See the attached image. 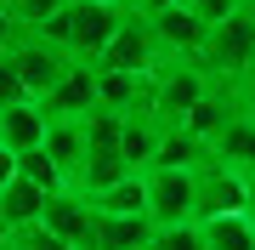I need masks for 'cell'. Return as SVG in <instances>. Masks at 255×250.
<instances>
[{
    "mask_svg": "<svg viewBox=\"0 0 255 250\" xmlns=\"http://www.w3.org/2000/svg\"><path fill=\"white\" fill-rule=\"evenodd\" d=\"M204 148H210V142H204V137H193L182 120H164V125H159L153 165H193V159H204Z\"/></svg>",
    "mask_w": 255,
    "mask_h": 250,
    "instance_id": "19",
    "label": "cell"
},
{
    "mask_svg": "<svg viewBox=\"0 0 255 250\" xmlns=\"http://www.w3.org/2000/svg\"><path fill=\"white\" fill-rule=\"evenodd\" d=\"M210 154L221 159V165H233V171H244L250 182H255V114L238 102V108L221 120V131L210 137Z\"/></svg>",
    "mask_w": 255,
    "mask_h": 250,
    "instance_id": "10",
    "label": "cell"
},
{
    "mask_svg": "<svg viewBox=\"0 0 255 250\" xmlns=\"http://www.w3.org/2000/svg\"><path fill=\"white\" fill-rule=\"evenodd\" d=\"M11 176H17V154H11V148H6V142H0V188H6V182H11Z\"/></svg>",
    "mask_w": 255,
    "mask_h": 250,
    "instance_id": "27",
    "label": "cell"
},
{
    "mask_svg": "<svg viewBox=\"0 0 255 250\" xmlns=\"http://www.w3.org/2000/svg\"><path fill=\"white\" fill-rule=\"evenodd\" d=\"M142 250H147V245H142Z\"/></svg>",
    "mask_w": 255,
    "mask_h": 250,
    "instance_id": "31",
    "label": "cell"
},
{
    "mask_svg": "<svg viewBox=\"0 0 255 250\" xmlns=\"http://www.w3.org/2000/svg\"><path fill=\"white\" fill-rule=\"evenodd\" d=\"M0 250H6V245H0Z\"/></svg>",
    "mask_w": 255,
    "mask_h": 250,
    "instance_id": "30",
    "label": "cell"
},
{
    "mask_svg": "<svg viewBox=\"0 0 255 250\" xmlns=\"http://www.w3.org/2000/svg\"><path fill=\"white\" fill-rule=\"evenodd\" d=\"M153 63H159V46H153V34H147L142 11H125V23L114 28V40L97 51L91 68H153Z\"/></svg>",
    "mask_w": 255,
    "mask_h": 250,
    "instance_id": "8",
    "label": "cell"
},
{
    "mask_svg": "<svg viewBox=\"0 0 255 250\" xmlns=\"http://www.w3.org/2000/svg\"><path fill=\"white\" fill-rule=\"evenodd\" d=\"M125 11H130L125 0H63V6L40 23V34H46L57 51H68L74 63H97V51L114 40V28L125 23Z\"/></svg>",
    "mask_w": 255,
    "mask_h": 250,
    "instance_id": "1",
    "label": "cell"
},
{
    "mask_svg": "<svg viewBox=\"0 0 255 250\" xmlns=\"http://www.w3.org/2000/svg\"><path fill=\"white\" fill-rule=\"evenodd\" d=\"M221 211H250V176L221 165L204 148V159H193V216H221Z\"/></svg>",
    "mask_w": 255,
    "mask_h": 250,
    "instance_id": "3",
    "label": "cell"
},
{
    "mask_svg": "<svg viewBox=\"0 0 255 250\" xmlns=\"http://www.w3.org/2000/svg\"><path fill=\"white\" fill-rule=\"evenodd\" d=\"M147 222H199L193 216V165H147Z\"/></svg>",
    "mask_w": 255,
    "mask_h": 250,
    "instance_id": "6",
    "label": "cell"
},
{
    "mask_svg": "<svg viewBox=\"0 0 255 250\" xmlns=\"http://www.w3.org/2000/svg\"><path fill=\"white\" fill-rule=\"evenodd\" d=\"M46 148L57 159V171H63V182L74 188L80 182V165H85V114H57V120H46Z\"/></svg>",
    "mask_w": 255,
    "mask_h": 250,
    "instance_id": "13",
    "label": "cell"
},
{
    "mask_svg": "<svg viewBox=\"0 0 255 250\" xmlns=\"http://www.w3.org/2000/svg\"><path fill=\"white\" fill-rule=\"evenodd\" d=\"M0 239H6V222H0Z\"/></svg>",
    "mask_w": 255,
    "mask_h": 250,
    "instance_id": "29",
    "label": "cell"
},
{
    "mask_svg": "<svg viewBox=\"0 0 255 250\" xmlns=\"http://www.w3.org/2000/svg\"><path fill=\"white\" fill-rule=\"evenodd\" d=\"M40 205H46V188H40V182H28V176L17 171L6 188H0V222H6V228L34 222V216H40Z\"/></svg>",
    "mask_w": 255,
    "mask_h": 250,
    "instance_id": "18",
    "label": "cell"
},
{
    "mask_svg": "<svg viewBox=\"0 0 255 250\" xmlns=\"http://www.w3.org/2000/svg\"><path fill=\"white\" fill-rule=\"evenodd\" d=\"M40 222H46L57 239H68L74 250H80L85 228H91V199H85L80 188H51L46 205H40Z\"/></svg>",
    "mask_w": 255,
    "mask_h": 250,
    "instance_id": "12",
    "label": "cell"
},
{
    "mask_svg": "<svg viewBox=\"0 0 255 250\" xmlns=\"http://www.w3.org/2000/svg\"><path fill=\"white\" fill-rule=\"evenodd\" d=\"M11 63H17V74H23V85H28V97H46L57 80L68 74V63L74 57L68 51H57L40 28H23L17 34V46H11Z\"/></svg>",
    "mask_w": 255,
    "mask_h": 250,
    "instance_id": "7",
    "label": "cell"
},
{
    "mask_svg": "<svg viewBox=\"0 0 255 250\" xmlns=\"http://www.w3.org/2000/svg\"><path fill=\"white\" fill-rule=\"evenodd\" d=\"M0 245H6V250H74L68 239H57V233H51L46 222H40V216H34V222L6 228V239H0Z\"/></svg>",
    "mask_w": 255,
    "mask_h": 250,
    "instance_id": "20",
    "label": "cell"
},
{
    "mask_svg": "<svg viewBox=\"0 0 255 250\" xmlns=\"http://www.w3.org/2000/svg\"><path fill=\"white\" fill-rule=\"evenodd\" d=\"M17 171L28 176V182H40V188H46V194H51V188H68V182H63V171H57V159H51V148H46V142H34V148H23V154H17Z\"/></svg>",
    "mask_w": 255,
    "mask_h": 250,
    "instance_id": "21",
    "label": "cell"
},
{
    "mask_svg": "<svg viewBox=\"0 0 255 250\" xmlns=\"http://www.w3.org/2000/svg\"><path fill=\"white\" fill-rule=\"evenodd\" d=\"M40 102V114L46 120H57V114H85V108H97V68L91 63H68V74L51 85L46 97H34Z\"/></svg>",
    "mask_w": 255,
    "mask_h": 250,
    "instance_id": "11",
    "label": "cell"
},
{
    "mask_svg": "<svg viewBox=\"0 0 255 250\" xmlns=\"http://www.w3.org/2000/svg\"><path fill=\"white\" fill-rule=\"evenodd\" d=\"M63 6V0H11V11H17V23H28V28H40L51 17V11Z\"/></svg>",
    "mask_w": 255,
    "mask_h": 250,
    "instance_id": "24",
    "label": "cell"
},
{
    "mask_svg": "<svg viewBox=\"0 0 255 250\" xmlns=\"http://www.w3.org/2000/svg\"><path fill=\"white\" fill-rule=\"evenodd\" d=\"M0 142H6L11 154H23V148H34V142H46V114H40L34 97L6 102V108H0Z\"/></svg>",
    "mask_w": 255,
    "mask_h": 250,
    "instance_id": "14",
    "label": "cell"
},
{
    "mask_svg": "<svg viewBox=\"0 0 255 250\" xmlns=\"http://www.w3.org/2000/svg\"><path fill=\"white\" fill-rule=\"evenodd\" d=\"M204 250H255V211H221L204 216Z\"/></svg>",
    "mask_w": 255,
    "mask_h": 250,
    "instance_id": "15",
    "label": "cell"
},
{
    "mask_svg": "<svg viewBox=\"0 0 255 250\" xmlns=\"http://www.w3.org/2000/svg\"><path fill=\"white\" fill-rule=\"evenodd\" d=\"M91 205L97 211H119V216H147V182H142V171H125L119 182L97 188Z\"/></svg>",
    "mask_w": 255,
    "mask_h": 250,
    "instance_id": "17",
    "label": "cell"
},
{
    "mask_svg": "<svg viewBox=\"0 0 255 250\" xmlns=\"http://www.w3.org/2000/svg\"><path fill=\"white\" fill-rule=\"evenodd\" d=\"M147 250H204V228L199 222H159L147 233Z\"/></svg>",
    "mask_w": 255,
    "mask_h": 250,
    "instance_id": "22",
    "label": "cell"
},
{
    "mask_svg": "<svg viewBox=\"0 0 255 250\" xmlns=\"http://www.w3.org/2000/svg\"><path fill=\"white\" fill-rule=\"evenodd\" d=\"M142 23H147V34H153L159 57H199L204 34H210V23L199 17V11H193V6H176V0H164V6H147V11H142Z\"/></svg>",
    "mask_w": 255,
    "mask_h": 250,
    "instance_id": "5",
    "label": "cell"
},
{
    "mask_svg": "<svg viewBox=\"0 0 255 250\" xmlns=\"http://www.w3.org/2000/svg\"><path fill=\"white\" fill-rule=\"evenodd\" d=\"M199 68H204L210 80H227V85H238L255 68V23L244 17V11L210 23V34H204V46H199Z\"/></svg>",
    "mask_w": 255,
    "mask_h": 250,
    "instance_id": "2",
    "label": "cell"
},
{
    "mask_svg": "<svg viewBox=\"0 0 255 250\" xmlns=\"http://www.w3.org/2000/svg\"><path fill=\"white\" fill-rule=\"evenodd\" d=\"M193 11H199L204 23H221V17H233V11H238V0H193Z\"/></svg>",
    "mask_w": 255,
    "mask_h": 250,
    "instance_id": "26",
    "label": "cell"
},
{
    "mask_svg": "<svg viewBox=\"0 0 255 250\" xmlns=\"http://www.w3.org/2000/svg\"><path fill=\"white\" fill-rule=\"evenodd\" d=\"M159 114H125V125H119V148H125L130 171H147L153 165V148H159Z\"/></svg>",
    "mask_w": 255,
    "mask_h": 250,
    "instance_id": "16",
    "label": "cell"
},
{
    "mask_svg": "<svg viewBox=\"0 0 255 250\" xmlns=\"http://www.w3.org/2000/svg\"><path fill=\"white\" fill-rule=\"evenodd\" d=\"M238 11H244V17H250V23H255V0H238Z\"/></svg>",
    "mask_w": 255,
    "mask_h": 250,
    "instance_id": "28",
    "label": "cell"
},
{
    "mask_svg": "<svg viewBox=\"0 0 255 250\" xmlns=\"http://www.w3.org/2000/svg\"><path fill=\"white\" fill-rule=\"evenodd\" d=\"M204 91H210V74L199 68V57H159L153 63V108H159V120H182Z\"/></svg>",
    "mask_w": 255,
    "mask_h": 250,
    "instance_id": "4",
    "label": "cell"
},
{
    "mask_svg": "<svg viewBox=\"0 0 255 250\" xmlns=\"http://www.w3.org/2000/svg\"><path fill=\"white\" fill-rule=\"evenodd\" d=\"M23 28H28V23H17V11L0 0V51H11V46H17V34H23Z\"/></svg>",
    "mask_w": 255,
    "mask_h": 250,
    "instance_id": "25",
    "label": "cell"
},
{
    "mask_svg": "<svg viewBox=\"0 0 255 250\" xmlns=\"http://www.w3.org/2000/svg\"><path fill=\"white\" fill-rule=\"evenodd\" d=\"M153 222L147 216H119V211H97L91 205V228H85L80 250H142Z\"/></svg>",
    "mask_w": 255,
    "mask_h": 250,
    "instance_id": "9",
    "label": "cell"
},
{
    "mask_svg": "<svg viewBox=\"0 0 255 250\" xmlns=\"http://www.w3.org/2000/svg\"><path fill=\"white\" fill-rule=\"evenodd\" d=\"M23 97H28V85L17 74V63H11V51H0V108L6 102H23Z\"/></svg>",
    "mask_w": 255,
    "mask_h": 250,
    "instance_id": "23",
    "label": "cell"
}]
</instances>
